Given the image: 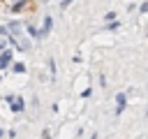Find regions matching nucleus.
<instances>
[{
	"instance_id": "obj_1",
	"label": "nucleus",
	"mask_w": 148,
	"mask_h": 139,
	"mask_svg": "<svg viewBox=\"0 0 148 139\" xmlns=\"http://www.w3.org/2000/svg\"><path fill=\"white\" fill-rule=\"evenodd\" d=\"M5 25H7L9 37H18V35H23V25H25V23H21L18 19H12V21H7Z\"/></svg>"
},
{
	"instance_id": "obj_2",
	"label": "nucleus",
	"mask_w": 148,
	"mask_h": 139,
	"mask_svg": "<svg viewBox=\"0 0 148 139\" xmlns=\"http://www.w3.org/2000/svg\"><path fill=\"white\" fill-rule=\"evenodd\" d=\"M12 63H14V53H12V49L7 46V49H2V51H0V72H5Z\"/></svg>"
},
{
	"instance_id": "obj_3",
	"label": "nucleus",
	"mask_w": 148,
	"mask_h": 139,
	"mask_svg": "<svg viewBox=\"0 0 148 139\" xmlns=\"http://www.w3.org/2000/svg\"><path fill=\"white\" fill-rule=\"evenodd\" d=\"M51 28H53V16H51V14H46V16H44V21H42V28H39V39H42V37H46V35L51 32Z\"/></svg>"
},
{
	"instance_id": "obj_4",
	"label": "nucleus",
	"mask_w": 148,
	"mask_h": 139,
	"mask_svg": "<svg viewBox=\"0 0 148 139\" xmlns=\"http://www.w3.org/2000/svg\"><path fill=\"white\" fill-rule=\"evenodd\" d=\"M9 109H12L14 114H21V111L25 109V102H23V97H18V95H14V100L9 102Z\"/></svg>"
},
{
	"instance_id": "obj_5",
	"label": "nucleus",
	"mask_w": 148,
	"mask_h": 139,
	"mask_svg": "<svg viewBox=\"0 0 148 139\" xmlns=\"http://www.w3.org/2000/svg\"><path fill=\"white\" fill-rule=\"evenodd\" d=\"M23 32L30 35V37H35V39H39V28L32 25V23H25V25H23Z\"/></svg>"
},
{
	"instance_id": "obj_6",
	"label": "nucleus",
	"mask_w": 148,
	"mask_h": 139,
	"mask_svg": "<svg viewBox=\"0 0 148 139\" xmlns=\"http://www.w3.org/2000/svg\"><path fill=\"white\" fill-rule=\"evenodd\" d=\"M12 70H14L16 74H23V72H25V65H23V63H14V65H12Z\"/></svg>"
},
{
	"instance_id": "obj_7",
	"label": "nucleus",
	"mask_w": 148,
	"mask_h": 139,
	"mask_svg": "<svg viewBox=\"0 0 148 139\" xmlns=\"http://www.w3.org/2000/svg\"><path fill=\"white\" fill-rule=\"evenodd\" d=\"M118 25H120V23H118V21H109V25H106V28H109V30H116V28H118Z\"/></svg>"
},
{
	"instance_id": "obj_8",
	"label": "nucleus",
	"mask_w": 148,
	"mask_h": 139,
	"mask_svg": "<svg viewBox=\"0 0 148 139\" xmlns=\"http://www.w3.org/2000/svg\"><path fill=\"white\" fill-rule=\"evenodd\" d=\"M49 70H51V74H56V60H53V58L49 60Z\"/></svg>"
},
{
	"instance_id": "obj_9",
	"label": "nucleus",
	"mask_w": 148,
	"mask_h": 139,
	"mask_svg": "<svg viewBox=\"0 0 148 139\" xmlns=\"http://www.w3.org/2000/svg\"><path fill=\"white\" fill-rule=\"evenodd\" d=\"M72 5V0H60V9H67Z\"/></svg>"
},
{
	"instance_id": "obj_10",
	"label": "nucleus",
	"mask_w": 148,
	"mask_h": 139,
	"mask_svg": "<svg viewBox=\"0 0 148 139\" xmlns=\"http://www.w3.org/2000/svg\"><path fill=\"white\" fill-rule=\"evenodd\" d=\"M42 139H51V130H42Z\"/></svg>"
},
{
	"instance_id": "obj_11",
	"label": "nucleus",
	"mask_w": 148,
	"mask_h": 139,
	"mask_svg": "<svg viewBox=\"0 0 148 139\" xmlns=\"http://www.w3.org/2000/svg\"><path fill=\"white\" fill-rule=\"evenodd\" d=\"M5 134H7L9 139H16V130H9V132H5Z\"/></svg>"
},
{
	"instance_id": "obj_12",
	"label": "nucleus",
	"mask_w": 148,
	"mask_h": 139,
	"mask_svg": "<svg viewBox=\"0 0 148 139\" xmlns=\"http://www.w3.org/2000/svg\"><path fill=\"white\" fill-rule=\"evenodd\" d=\"M2 137H5V130H2V127H0V139H2Z\"/></svg>"
},
{
	"instance_id": "obj_13",
	"label": "nucleus",
	"mask_w": 148,
	"mask_h": 139,
	"mask_svg": "<svg viewBox=\"0 0 148 139\" xmlns=\"http://www.w3.org/2000/svg\"><path fill=\"white\" fill-rule=\"evenodd\" d=\"M0 81H2V74H0Z\"/></svg>"
}]
</instances>
